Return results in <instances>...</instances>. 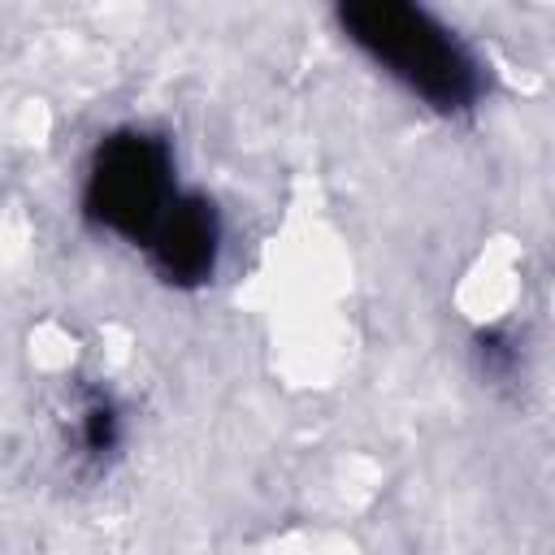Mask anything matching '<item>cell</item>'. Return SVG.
I'll return each mask as SVG.
<instances>
[{
    "instance_id": "obj_2",
    "label": "cell",
    "mask_w": 555,
    "mask_h": 555,
    "mask_svg": "<svg viewBox=\"0 0 555 555\" xmlns=\"http://www.w3.org/2000/svg\"><path fill=\"white\" fill-rule=\"evenodd\" d=\"M178 195L182 182L173 143L152 126H117L91 147L78 204L95 230L143 247Z\"/></svg>"
},
{
    "instance_id": "obj_3",
    "label": "cell",
    "mask_w": 555,
    "mask_h": 555,
    "mask_svg": "<svg viewBox=\"0 0 555 555\" xmlns=\"http://www.w3.org/2000/svg\"><path fill=\"white\" fill-rule=\"evenodd\" d=\"M221 247H225L221 208L204 191H186L182 186V195L173 199V208L165 212L156 234L143 243V256H147L152 273L165 286L199 291V286H208L217 278Z\"/></svg>"
},
{
    "instance_id": "obj_4",
    "label": "cell",
    "mask_w": 555,
    "mask_h": 555,
    "mask_svg": "<svg viewBox=\"0 0 555 555\" xmlns=\"http://www.w3.org/2000/svg\"><path fill=\"white\" fill-rule=\"evenodd\" d=\"M74 442H78V460L87 468H108V460L121 451L126 442V416L121 403L113 399V390L91 386L78 399V421H74Z\"/></svg>"
},
{
    "instance_id": "obj_1",
    "label": "cell",
    "mask_w": 555,
    "mask_h": 555,
    "mask_svg": "<svg viewBox=\"0 0 555 555\" xmlns=\"http://www.w3.org/2000/svg\"><path fill=\"white\" fill-rule=\"evenodd\" d=\"M338 30L360 48L386 78L442 117L473 113L486 95L481 56L429 9L403 0L338 4Z\"/></svg>"
},
{
    "instance_id": "obj_5",
    "label": "cell",
    "mask_w": 555,
    "mask_h": 555,
    "mask_svg": "<svg viewBox=\"0 0 555 555\" xmlns=\"http://www.w3.org/2000/svg\"><path fill=\"white\" fill-rule=\"evenodd\" d=\"M473 356H477L481 377H490V382H512L516 369H520V347H516V338H512L507 330H499V325L477 334Z\"/></svg>"
}]
</instances>
